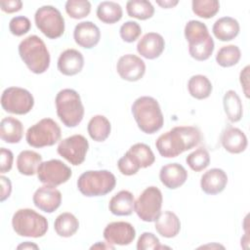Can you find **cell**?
<instances>
[{
	"label": "cell",
	"instance_id": "obj_12",
	"mask_svg": "<svg viewBox=\"0 0 250 250\" xmlns=\"http://www.w3.org/2000/svg\"><path fill=\"white\" fill-rule=\"evenodd\" d=\"M72 175L71 169L59 159L42 162L37 170L38 180L50 187H58L66 183Z\"/></svg>",
	"mask_w": 250,
	"mask_h": 250
},
{
	"label": "cell",
	"instance_id": "obj_37",
	"mask_svg": "<svg viewBox=\"0 0 250 250\" xmlns=\"http://www.w3.org/2000/svg\"><path fill=\"white\" fill-rule=\"evenodd\" d=\"M192 12L203 19L213 18L220 9V3L217 0H193L191 2Z\"/></svg>",
	"mask_w": 250,
	"mask_h": 250
},
{
	"label": "cell",
	"instance_id": "obj_23",
	"mask_svg": "<svg viewBox=\"0 0 250 250\" xmlns=\"http://www.w3.org/2000/svg\"><path fill=\"white\" fill-rule=\"evenodd\" d=\"M154 222L156 231L163 237L172 238L180 232V219L172 211H164L160 213V215Z\"/></svg>",
	"mask_w": 250,
	"mask_h": 250
},
{
	"label": "cell",
	"instance_id": "obj_36",
	"mask_svg": "<svg viewBox=\"0 0 250 250\" xmlns=\"http://www.w3.org/2000/svg\"><path fill=\"white\" fill-rule=\"evenodd\" d=\"M187 164L195 172H200L210 164V154L205 147H198L186 158Z\"/></svg>",
	"mask_w": 250,
	"mask_h": 250
},
{
	"label": "cell",
	"instance_id": "obj_49",
	"mask_svg": "<svg viewBox=\"0 0 250 250\" xmlns=\"http://www.w3.org/2000/svg\"><path fill=\"white\" fill-rule=\"evenodd\" d=\"M21 248H23V249H26V248H35V249H38V246L34 243H30L28 241L22 243V244H20L18 246V249H21Z\"/></svg>",
	"mask_w": 250,
	"mask_h": 250
},
{
	"label": "cell",
	"instance_id": "obj_10",
	"mask_svg": "<svg viewBox=\"0 0 250 250\" xmlns=\"http://www.w3.org/2000/svg\"><path fill=\"white\" fill-rule=\"evenodd\" d=\"M162 193L156 187H148L143 190L135 201L134 211L144 222H154L161 213Z\"/></svg>",
	"mask_w": 250,
	"mask_h": 250
},
{
	"label": "cell",
	"instance_id": "obj_35",
	"mask_svg": "<svg viewBox=\"0 0 250 250\" xmlns=\"http://www.w3.org/2000/svg\"><path fill=\"white\" fill-rule=\"evenodd\" d=\"M241 58L240 49L236 45L223 46L216 55V62L223 67H230L236 64Z\"/></svg>",
	"mask_w": 250,
	"mask_h": 250
},
{
	"label": "cell",
	"instance_id": "obj_2",
	"mask_svg": "<svg viewBox=\"0 0 250 250\" xmlns=\"http://www.w3.org/2000/svg\"><path fill=\"white\" fill-rule=\"evenodd\" d=\"M132 114L138 127L146 134L156 133L164 124L160 105L152 97L138 98L132 104Z\"/></svg>",
	"mask_w": 250,
	"mask_h": 250
},
{
	"label": "cell",
	"instance_id": "obj_32",
	"mask_svg": "<svg viewBox=\"0 0 250 250\" xmlns=\"http://www.w3.org/2000/svg\"><path fill=\"white\" fill-rule=\"evenodd\" d=\"M211 81L202 74H196L189 78L188 82V90L191 97L197 100H204L208 98L212 92Z\"/></svg>",
	"mask_w": 250,
	"mask_h": 250
},
{
	"label": "cell",
	"instance_id": "obj_1",
	"mask_svg": "<svg viewBox=\"0 0 250 250\" xmlns=\"http://www.w3.org/2000/svg\"><path fill=\"white\" fill-rule=\"evenodd\" d=\"M201 140L202 135L197 127L176 126L160 135L155 142V146L161 156L172 158L195 147Z\"/></svg>",
	"mask_w": 250,
	"mask_h": 250
},
{
	"label": "cell",
	"instance_id": "obj_5",
	"mask_svg": "<svg viewBox=\"0 0 250 250\" xmlns=\"http://www.w3.org/2000/svg\"><path fill=\"white\" fill-rule=\"evenodd\" d=\"M57 114L66 127H76L83 119L84 106L79 94L73 89L61 90L55 99Z\"/></svg>",
	"mask_w": 250,
	"mask_h": 250
},
{
	"label": "cell",
	"instance_id": "obj_30",
	"mask_svg": "<svg viewBox=\"0 0 250 250\" xmlns=\"http://www.w3.org/2000/svg\"><path fill=\"white\" fill-rule=\"evenodd\" d=\"M127 153L140 169L151 166L155 160V156L151 148L144 143H137L133 145Z\"/></svg>",
	"mask_w": 250,
	"mask_h": 250
},
{
	"label": "cell",
	"instance_id": "obj_29",
	"mask_svg": "<svg viewBox=\"0 0 250 250\" xmlns=\"http://www.w3.org/2000/svg\"><path fill=\"white\" fill-rule=\"evenodd\" d=\"M88 134L92 140L96 142L105 141L111 131V125L109 120L104 115L93 116L87 126Z\"/></svg>",
	"mask_w": 250,
	"mask_h": 250
},
{
	"label": "cell",
	"instance_id": "obj_26",
	"mask_svg": "<svg viewBox=\"0 0 250 250\" xmlns=\"http://www.w3.org/2000/svg\"><path fill=\"white\" fill-rule=\"evenodd\" d=\"M22 136L23 126L19 119L13 116H8L1 120L0 137L2 141L8 144H17L21 142Z\"/></svg>",
	"mask_w": 250,
	"mask_h": 250
},
{
	"label": "cell",
	"instance_id": "obj_21",
	"mask_svg": "<svg viewBox=\"0 0 250 250\" xmlns=\"http://www.w3.org/2000/svg\"><path fill=\"white\" fill-rule=\"evenodd\" d=\"M228 184V176L226 172L220 168H212L206 171L200 180L201 189L210 195L222 192Z\"/></svg>",
	"mask_w": 250,
	"mask_h": 250
},
{
	"label": "cell",
	"instance_id": "obj_44",
	"mask_svg": "<svg viewBox=\"0 0 250 250\" xmlns=\"http://www.w3.org/2000/svg\"><path fill=\"white\" fill-rule=\"evenodd\" d=\"M0 6L3 12L12 14L19 12L22 8V2L21 0H2L0 2Z\"/></svg>",
	"mask_w": 250,
	"mask_h": 250
},
{
	"label": "cell",
	"instance_id": "obj_17",
	"mask_svg": "<svg viewBox=\"0 0 250 250\" xmlns=\"http://www.w3.org/2000/svg\"><path fill=\"white\" fill-rule=\"evenodd\" d=\"M73 38L80 47L91 49L95 47L101 39L100 28L92 21H86L77 23L74 27Z\"/></svg>",
	"mask_w": 250,
	"mask_h": 250
},
{
	"label": "cell",
	"instance_id": "obj_47",
	"mask_svg": "<svg viewBox=\"0 0 250 250\" xmlns=\"http://www.w3.org/2000/svg\"><path fill=\"white\" fill-rule=\"evenodd\" d=\"M156 3L161 6L162 8H165V9H168V8H172L174 6H176L179 1H171V0H166V1H156Z\"/></svg>",
	"mask_w": 250,
	"mask_h": 250
},
{
	"label": "cell",
	"instance_id": "obj_42",
	"mask_svg": "<svg viewBox=\"0 0 250 250\" xmlns=\"http://www.w3.org/2000/svg\"><path fill=\"white\" fill-rule=\"evenodd\" d=\"M117 167L121 174L125 176H132L137 174L140 168L133 162L130 155L126 152L117 162Z\"/></svg>",
	"mask_w": 250,
	"mask_h": 250
},
{
	"label": "cell",
	"instance_id": "obj_19",
	"mask_svg": "<svg viewBox=\"0 0 250 250\" xmlns=\"http://www.w3.org/2000/svg\"><path fill=\"white\" fill-rule=\"evenodd\" d=\"M220 140L223 147L233 154L241 153L248 145L246 135L240 129L230 125L223 130Z\"/></svg>",
	"mask_w": 250,
	"mask_h": 250
},
{
	"label": "cell",
	"instance_id": "obj_13",
	"mask_svg": "<svg viewBox=\"0 0 250 250\" xmlns=\"http://www.w3.org/2000/svg\"><path fill=\"white\" fill-rule=\"evenodd\" d=\"M89 143L83 135H72L60 142L57 151L70 164L77 166L84 162Z\"/></svg>",
	"mask_w": 250,
	"mask_h": 250
},
{
	"label": "cell",
	"instance_id": "obj_16",
	"mask_svg": "<svg viewBox=\"0 0 250 250\" xmlns=\"http://www.w3.org/2000/svg\"><path fill=\"white\" fill-rule=\"evenodd\" d=\"M34 205L45 213L55 212L62 203V193L56 187L42 186L33 194Z\"/></svg>",
	"mask_w": 250,
	"mask_h": 250
},
{
	"label": "cell",
	"instance_id": "obj_43",
	"mask_svg": "<svg viewBox=\"0 0 250 250\" xmlns=\"http://www.w3.org/2000/svg\"><path fill=\"white\" fill-rule=\"evenodd\" d=\"M0 172L7 173L12 169L13 166V160H14V155L13 152L5 147H1L0 149Z\"/></svg>",
	"mask_w": 250,
	"mask_h": 250
},
{
	"label": "cell",
	"instance_id": "obj_40",
	"mask_svg": "<svg viewBox=\"0 0 250 250\" xmlns=\"http://www.w3.org/2000/svg\"><path fill=\"white\" fill-rule=\"evenodd\" d=\"M162 248H169L160 244L159 238L152 232H143L137 242L138 250H158Z\"/></svg>",
	"mask_w": 250,
	"mask_h": 250
},
{
	"label": "cell",
	"instance_id": "obj_24",
	"mask_svg": "<svg viewBox=\"0 0 250 250\" xmlns=\"http://www.w3.org/2000/svg\"><path fill=\"white\" fill-rule=\"evenodd\" d=\"M109 211L116 216H129L135 209V198L131 191L120 190L111 197L108 203Z\"/></svg>",
	"mask_w": 250,
	"mask_h": 250
},
{
	"label": "cell",
	"instance_id": "obj_4",
	"mask_svg": "<svg viewBox=\"0 0 250 250\" xmlns=\"http://www.w3.org/2000/svg\"><path fill=\"white\" fill-rule=\"evenodd\" d=\"M185 37L188 42V53L191 58L202 62L213 54L215 43L205 23L191 20L185 26Z\"/></svg>",
	"mask_w": 250,
	"mask_h": 250
},
{
	"label": "cell",
	"instance_id": "obj_7",
	"mask_svg": "<svg viewBox=\"0 0 250 250\" xmlns=\"http://www.w3.org/2000/svg\"><path fill=\"white\" fill-rule=\"evenodd\" d=\"M12 226L18 235L25 237H42L48 230L47 219L29 208L16 211L12 218Z\"/></svg>",
	"mask_w": 250,
	"mask_h": 250
},
{
	"label": "cell",
	"instance_id": "obj_14",
	"mask_svg": "<svg viewBox=\"0 0 250 250\" xmlns=\"http://www.w3.org/2000/svg\"><path fill=\"white\" fill-rule=\"evenodd\" d=\"M135 237L136 229L128 222H112L104 229V238L111 245H129Z\"/></svg>",
	"mask_w": 250,
	"mask_h": 250
},
{
	"label": "cell",
	"instance_id": "obj_18",
	"mask_svg": "<svg viewBox=\"0 0 250 250\" xmlns=\"http://www.w3.org/2000/svg\"><path fill=\"white\" fill-rule=\"evenodd\" d=\"M165 48V41L162 35L156 32L146 33L137 44L138 53L148 60L158 58Z\"/></svg>",
	"mask_w": 250,
	"mask_h": 250
},
{
	"label": "cell",
	"instance_id": "obj_11",
	"mask_svg": "<svg viewBox=\"0 0 250 250\" xmlns=\"http://www.w3.org/2000/svg\"><path fill=\"white\" fill-rule=\"evenodd\" d=\"M34 105V98L29 91L21 87H9L1 96L2 108L14 114H26Z\"/></svg>",
	"mask_w": 250,
	"mask_h": 250
},
{
	"label": "cell",
	"instance_id": "obj_22",
	"mask_svg": "<svg viewBox=\"0 0 250 250\" xmlns=\"http://www.w3.org/2000/svg\"><path fill=\"white\" fill-rule=\"evenodd\" d=\"M159 179L167 188L175 189L186 183L188 172L179 163H169L160 169Z\"/></svg>",
	"mask_w": 250,
	"mask_h": 250
},
{
	"label": "cell",
	"instance_id": "obj_48",
	"mask_svg": "<svg viewBox=\"0 0 250 250\" xmlns=\"http://www.w3.org/2000/svg\"><path fill=\"white\" fill-rule=\"evenodd\" d=\"M94 248H104V249H114V246H112L111 244L107 243H101V242H98L97 244L91 246V249H94Z\"/></svg>",
	"mask_w": 250,
	"mask_h": 250
},
{
	"label": "cell",
	"instance_id": "obj_39",
	"mask_svg": "<svg viewBox=\"0 0 250 250\" xmlns=\"http://www.w3.org/2000/svg\"><path fill=\"white\" fill-rule=\"evenodd\" d=\"M119 33L122 40L128 43H132L140 37L142 33V28L137 21H128L121 25Z\"/></svg>",
	"mask_w": 250,
	"mask_h": 250
},
{
	"label": "cell",
	"instance_id": "obj_6",
	"mask_svg": "<svg viewBox=\"0 0 250 250\" xmlns=\"http://www.w3.org/2000/svg\"><path fill=\"white\" fill-rule=\"evenodd\" d=\"M115 185V176L107 170H89L77 180L79 191L88 197L105 195L113 190Z\"/></svg>",
	"mask_w": 250,
	"mask_h": 250
},
{
	"label": "cell",
	"instance_id": "obj_25",
	"mask_svg": "<svg viewBox=\"0 0 250 250\" xmlns=\"http://www.w3.org/2000/svg\"><path fill=\"white\" fill-rule=\"evenodd\" d=\"M240 30L238 21L231 17H223L215 21L212 27L213 34L220 41H230L234 39Z\"/></svg>",
	"mask_w": 250,
	"mask_h": 250
},
{
	"label": "cell",
	"instance_id": "obj_3",
	"mask_svg": "<svg viewBox=\"0 0 250 250\" xmlns=\"http://www.w3.org/2000/svg\"><path fill=\"white\" fill-rule=\"evenodd\" d=\"M19 55L27 68L35 74L44 73L50 66V53L37 35H29L21 41Z\"/></svg>",
	"mask_w": 250,
	"mask_h": 250
},
{
	"label": "cell",
	"instance_id": "obj_27",
	"mask_svg": "<svg viewBox=\"0 0 250 250\" xmlns=\"http://www.w3.org/2000/svg\"><path fill=\"white\" fill-rule=\"evenodd\" d=\"M42 163V156L33 150H22L17 157V168L19 172L25 176L37 174L39 165Z\"/></svg>",
	"mask_w": 250,
	"mask_h": 250
},
{
	"label": "cell",
	"instance_id": "obj_15",
	"mask_svg": "<svg viewBox=\"0 0 250 250\" xmlns=\"http://www.w3.org/2000/svg\"><path fill=\"white\" fill-rule=\"evenodd\" d=\"M116 70L122 79L134 82L145 75L146 63L140 57L134 54H127L119 58L116 63Z\"/></svg>",
	"mask_w": 250,
	"mask_h": 250
},
{
	"label": "cell",
	"instance_id": "obj_28",
	"mask_svg": "<svg viewBox=\"0 0 250 250\" xmlns=\"http://www.w3.org/2000/svg\"><path fill=\"white\" fill-rule=\"evenodd\" d=\"M223 105L225 113L230 122H238L242 118L243 106L237 93L233 90H229L223 98Z\"/></svg>",
	"mask_w": 250,
	"mask_h": 250
},
{
	"label": "cell",
	"instance_id": "obj_41",
	"mask_svg": "<svg viewBox=\"0 0 250 250\" xmlns=\"http://www.w3.org/2000/svg\"><path fill=\"white\" fill-rule=\"evenodd\" d=\"M31 22L28 18L24 16H18L11 19L9 22V29L13 35L21 36L29 31Z\"/></svg>",
	"mask_w": 250,
	"mask_h": 250
},
{
	"label": "cell",
	"instance_id": "obj_45",
	"mask_svg": "<svg viewBox=\"0 0 250 250\" xmlns=\"http://www.w3.org/2000/svg\"><path fill=\"white\" fill-rule=\"evenodd\" d=\"M0 182H1V195H0V201L3 202L5 201L12 192V183L10 181L9 178L5 177V176H1L0 177Z\"/></svg>",
	"mask_w": 250,
	"mask_h": 250
},
{
	"label": "cell",
	"instance_id": "obj_38",
	"mask_svg": "<svg viewBox=\"0 0 250 250\" xmlns=\"http://www.w3.org/2000/svg\"><path fill=\"white\" fill-rule=\"evenodd\" d=\"M65 12L72 19H83L90 14L91 3L87 0H68L65 3Z\"/></svg>",
	"mask_w": 250,
	"mask_h": 250
},
{
	"label": "cell",
	"instance_id": "obj_9",
	"mask_svg": "<svg viewBox=\"0 0 250 250\" xmlns=\"http://www.w3.org/2000/svg\"><path fill=\"white\" fill-rule=\"evenodd\" d=\"M34 21L37 28L50 39H57L64 32V19L54 6L45 5L37 9Z\"/></svg>",
	"mask_w": 250,
	"mask_h": 250
},
{
	"label": "cell",
	"instance_id": "obj_20",
	"mask_svg": "<svg viewBox=\"0 0 250 250\" xmlns=\"http://www.w3.org/2000/svg\"><path fill=\"white\" fill-rule=\"evenodd\" d=\"M84 66V58L81 52L75 49L64 50L58 59V69L66 76L79 73Z\"/></svg>",
	"mask_w": 250,
	"mask_h": 250
},
{
	"label": "cell",
	"instance_id": "obj_33",
	"mask_svg": "<svg viewBox=\"0 0 250 250\" xmlns=\"http://www.w3.org/2000/svg\"><path fill=\"white\" fill-rule=\"evenodd\" d=\"M123 11L121 6L113 1H103L98 5L97 17L104 23H114L121 20Z\"/></svg>",
	"mask_w": 250,
	"mask_h": 250
},
{
	"label": "cell",
	"instance_id": "obj_31",
	"mask_svg": "<svg viewBox=\"0 0 250 250\" xmlns=\"http://www.w3.org/2000/svg\"><path fill=\"white\" fill-rule=\"evenodd\" d=\"M79 228V222L77 218L69 213L64 212L60 214L54 223V229L58 235L62 237H70L72 236Z\"/></svg>",
	"mask_w": 250,
	"mask_h": 250
},
{
	"label": "cell",
	"instance_id": "obj_8",
	"mask_svg": "<svg viewBox=\"0 0 250 250\" xmlns=\"http://www.w3.org/2000/svg\"><path fill=\"white\" fill-rule=\"evenodd\" d=\"M62 136L59 124L52 118H43L26 131V143L33 147L51 146L57 144Z\"/></svg>",
	"mask_w": 250,
	"mask_h": 250
},
{
	"label": "cell",
	"instance_id": "obj_34",
	"mask_svg": "<svg viewBox=\"0 0 250 250\" xmlns=\"http://www.w3.org/2000/svg\"><path fill=\"white\" fill-rule=\"evenodd\" d=\"M126 11L129 17L141 21L150 19L154 14V8L146 0H130L126 3Z\"/></svg>",
	"mask_w": 250,
	"mask_h": 250
},
{
	"label": "cell",
	"instance_id": "obj_46",
	"mask_svg": "<svg viewBox=\"0 0 250 250\" xmlns=\"http://www.w3.org/2000/svg\"><path fill=\"white\" fill-rule=\"evenodd\" d=\"M239 80L246 98H249V65H246L241 70L239 75Z\"/></svg>",
	"mask_w": 250,
	"mask_h": 250
}]
</instances>
